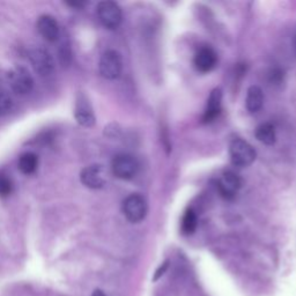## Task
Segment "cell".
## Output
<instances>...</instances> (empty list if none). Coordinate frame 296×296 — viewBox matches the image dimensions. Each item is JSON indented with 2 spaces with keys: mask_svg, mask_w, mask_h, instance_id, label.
<instances>
[{
  "mask_svg": "<svg viewBox=\"0 0 296 296\" xmlns=\"http://www.w3.org/2000/svg\"><path fill=\"white\" fill-rule=\"evenodd\" d=\"M230 160L235 167L246 168L252 164L256 160V151L246 140L236 138L230 142L229 146Z\"/></svg>",
  "mask_w": 296,
  "mask_h": 296,
  "instance_id": "cell-1",
  "label": "cell"
},
{
  "mask_svg": "<svg viewBox=\"0 0 296 296\" xmlns=\"http://www.w3.org/2000/svg\"><path fill=\"white\" fill-rule=\"evenodd\" d=\"M123 212L126 219L132 224H138L146 218L148 205L146 199L140 195H131L124 200Z\"/></svg>",
  "mask_w": 296,
  "mask_h": 296,
  "instance_id": "cell-2",
  "label": "cell"
},
{
  "mask_svg": "<svg viewBox=\"0 0 296 296\" xmlns=\"http://www.w3.org/2000/svg\"><path fill=\"white\" fill-rule=\"evenodd\" d=\"M7 79L12 91L19 95L30 93L34 87V79L27 68L17 66L8 72Z\"/></svg>",
  "mask_w": 296,
  "mask_h": 296,
  "instance_id": "cell-3",
  "label": "cell"
},
{
  "mask_svg": "<svg viewBox=\"0 0 296 296\" xmlns=\"http://www.w3.org/2000/svg\"><path fill=\"white\" fill-rule=\"evenodd\" d=\"M139 164L132 155L129 154H119L114 158L113 163H111V170L113 174L117 178L120 180L129 181L132 180L138 173Z\"/></svg>",
  "mask_w": 296,
  "mask_h": 296,
  "instance_id": "cell-4",
  "label": "cell"
},
{
  "mask_svg": "<svg viewBox=\"0 0 296 296\" xmlns=\"http://www.w3.org/2000/svg\"><path fill=\"white\" fill-rule=\"evenodd\" d=\"M122 57L117 51L108 50L103 53L100 60V73L108 80H114L119 78L122 73Z\"/></svg>",
  "mask_w": 296,
  "mask_h": 296,
  "instance_id": "cell-5",
  "label": "cell"
},
{
  "mask_svg": "<svg viewBox=\"0 0 296 296\" xmlns=\"http://www.w3.org/2000/svg\"><path fill=\"white\" fill-rule=\"evenodd\" d=\"M97 15L101 23L108 29H116L122 22V9L114 1H102L97 5Z\"/></svg>",
  "mask_w": 296,
  "mask_h": 296,
  "instance_id": "cell-6",
  "label": "cell"
},
{
  "mask_svg": "<svg viewBox=\"0 0 296 296\" xmlns=\"http://www.w3.org/2000/svg\"><path fill=\"white\" fill-rule=\"evenodd\" d=\"M29 60L33 65L35 72L41 76L50 75L55 69V62H53L51 53L44 47H33L29 51Z\"/></svg>",
  "mask_w": 296,
  "mask_h": 296,
  "instance_id": "cell-7",
  "label": "cell"
},
{
  "mask_svg": "<svg viewBox=\"0 0 296 296\" xmlns=\"http://www.w3.org/2000/svg\"><path fill=\"white\" fill-rule=\"evenodd\" d=\"M80 180L89 189H101L108 182V171L101 164L88 165L81 171Z\"/></svg>",
  "mask_w": 296,
  "mask_h": 296,
  "instance_id": "cell-8",
  "label": "cell"
},
{
  "mask_svg": "<svg viewBox=\"0 0 296 296\" xmlns=\"http://www.w3.org/2000/svg\"><path fill=\"white\" fill-rule=\"evenodd\" d=\"M241 178L234 171H226L218 181V190L225 199H234L241 189Z\"/></svg>",
  "mask_w": 296,
  "mask_h": 296,
  "instance_id": "cell-9",
  "label": "cell"
},
{
  "mask_svg": "<svg viewBox=\"0 0 296 296\" xmlns=\"http://www.w3.org/2000/svg\"><path fill=\"white\" fill-rule=\"evenodd\" d=\"M195 68L200 73H208L215 68L218 64V56L215 51L209 46H203L195 56Z\"/></svg>",
  "mask_w": 296,
  "mask_h": 296,
  "instance_id": "cell-10",
  "label": "cell"
},
{
  "mask_svg": "<svg viewBox=\"0 0 296 296\" xmlns=\"http://www.w3.org/2000/svg\"><path fill=\"white\" fill-rule=\"evenodd\" d=\"M38 33L42 35L47 42H56L59 38L60 29L57 20L51 15H42L37 21Z\"/></svg>",
  "mask_w": 296,
  "mask_h": 296,
  "instance_id": "cell-11",
  "label": "cell"
},
{
  "mask_svg": "<svg viewBox=\"0 0 296 296\" xmlns=\"http://www.w3.org/2000/svg\"><path fill=\"white\" fill-rule=\"evenodd\" d=\"M75 119L81 126L91 127L95 124V116L91 104L85 97V95H80L76 98L75 106Z\"/></svg>",
  "mask_w": 296,
  "mask_h": 296,
  "instance_id": "cell-12",
  "label": "cell"
},
{
  "mask_svg": "<svg viewBox=\"0 0 296 296\" xmlns=\"http://www.w3.org/2000/svg\"><path fill=\"white\" fill-rule=\"evenodd\" d=\"M221 104H222V91L221 89L215 88L212 91L207 101V107H206L205 113L203 116L204 123H211L221 113Z\"/></svg>",
  "mask_w": 296,
  "mask_h": 296,
  "instance_id": "cell-13",
  "label": "cell"
},
{
  "mask_svg": "<svg viewBox=\"0 0 296 296\" xmlns=\"http://www.w3.org/2000/svg\"><path fill=\"white\" fill-rule=\"evenodd\" d=\"M263 103H264L263 91L260 89V87H258V86H251V87L248 89L247 100H246L248 111L251 114L257 113V111H259L260 108L263 107Z\"/></svg>",
  "mask_w": 296,
  "mask_h": 296,
  "instance_id": "cell-14",
  "label": "cell"
},
{
  "mask_svg": "<svg viewBox=\"0 0 296 296\" xmlns=\"http://www.w3.org/2000/svg\"><path fill=\"white\" fill-rule=\"evenodd\" d=\"M19 170L24 175H31L37 170L38 167V157L35 153L27 152L22 154L19 159L18 163Z\"/></svg>",
  "mask_w": 296,
  "mask_h": 296,
  "instance_id": "cell-15",
  "label": "cell"
},
{
  "mask_svg": "<svg viewBox=\"0 0 296 296\" xmlns=\"http://www.w3.org/2000/svg\"><path fill=\"white\" fill-rule=\"evenodd\" d=\"M256 138L258 139L260 142H263L264 145H267V146L273 145L276 140L275 127L270 123L262 124V125L257 127Z\"/></svg>",
  "mask_w": 296,
  "mask_h": 296,
  "instance_id": "cell-16",
  "label": "cell"
},
{
  "mask_svg": "<svg viewBox=\"0 0 296 296\" xmlns=\"http://www.w3.org/2000/svg\"><path fill=\"white\" fill-rule=\"evenodd\" d=\"M197 226H198V218H197L196 212L192 208H187L182 218V233L184 235H191L196 231Z\"/></svg>",
  "mask_w": 296,
  "mask_h": 296,
  "instance_id": "cell-17",
  "label": "cell"
},
{
  "mask_svg": "<svg viewBox=\"0 0 296 296\" xmlns=\"http://www.w3.org/2000/svg\"><path fill=\"white\" fill-rule=\"evenodd\" d=\"M13 102L9 94L5 91L4 88L0 86V116L8 114L9 110L12 109Z\"/></svg>",
  "mask_w": 296,
  "mask_h": 296,
  "instance_id": "cell-18",
  "label": "cell"
},
{
  "mask_svg": "<svg viewBox=\"0 0 296 296\" xmlns=\"http://www.w3.org/2000/svg\"><path fill=\"white\" fill-rule=\"evenodd\" d=\"M71 46L68 38H64L59 47V59L64 66H68L71 62Z\"/></svg>",
  "mask_w": 296,
  "mask_h": 296,
  "instance_id": "cell-19",
  "label": "cell"
},
{
  "mask_svg": "<svg viewBox=\"0 0 296 296\" xmlns=\"http://www.w3.org/2000/svg\"><path fill=\"white\" fill-rule=\"evenodd\" d=\"M13 183L7 175L0 171V197L6 198L12 193Z\"/></svg>",
  "mask_w": 296,
  "mask_h": 296,
  "instance_id": "cell-20",
  "label": "cell"
},
{
  "mask_svg": "<svg viewBox=\"0 0 296 296\" xmlns=\"http://www.w3.org/2000/svg\"><path fill=\"white\" fill-rule=\"evenodd\" d=\"M168 266H169V262H168V260H165V262L162 264V265H160V267H159L157 271H155L154 276H153V281H158V280L164 274L165 271H167Z\"/></svg>",
  "mask_w": 296,
  "mask_h": 296,
  "instance_id": "cell-21",
  "label": "cell"
},
{
  "mask_svg": "<svg viewBox=\"0 0 296 296\" xmlns=\"http://www.w3.org/2000/svg\"><path fill=\"white\" fill-rule=\"evenodd\" d=\"M85 4H86V2H84V1H72V2H68V5L72 6V7H76V8L82 7V6H85Z\"/></svg>",
  "mask_w": 296,
  "mask_h": 296,
  "instance_id": "cell-22",
  "label": "cell"
},
{
  "mask_svg": "<svg viewBox=\"0 0 296 296\" xmlns=\"http://www.w3.org/2000/svg\"><path fill=\"white\" fill-rule=\"evenodd\" d=\"M91 296H107L106 294H104L103 292L101 291V289H96V291L93 292V295Z\"/></svg>",
  "mask_w": 296,
  "mask_h": 296,
  "instance_id": "cell-23",
  "label": "cell"
}]
</instances>
